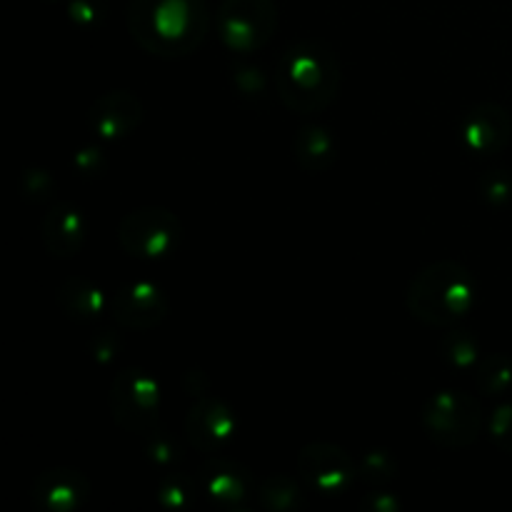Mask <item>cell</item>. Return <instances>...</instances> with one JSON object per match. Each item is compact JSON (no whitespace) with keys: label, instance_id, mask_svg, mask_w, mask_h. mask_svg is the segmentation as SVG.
I'll list each match as a JSON object with an SVG mask.
<instances>
[{"label":"cell","instance_id":"cell-1","mask_svg":"<svg viewBox=\"0 0 512 512\" xmlns=\"http://www.w3.org/2000/svg\"><path fill=\"white\" fill-rule=\"evenodd\" d=\"M128 30L135 43L160 58L190 55L208 33L205 0H130Z\"/></svg>","mask_w":512,"mask_h":512},{"label":"cell","instance_id":"cell-2","mask_svg":"<svg viewBox=\"0 0 512 512\" xmlns=\"http://www.w3.org/2000/svg\"><path fill=\"white\" fill-rule=\"evenodd\" d=\"M338 88V55L320 40H298L280 58L278 93L293 113H318L328 108Z\"/></svg>","mask_w":512,"mask_h":512},{"label":"cell","instance_id":"cell-3","mask_svg":"<svg viewBox=\"0 0 512 512\" xmlns=\"http://www.w3.org/2000/svg\"><path fill=\"white\" fill-rule=\"evenodd\" d=\"M478 283L465 265L440 260L420 270L410 283L405 303L418 320L433 328H448L473 310Z\"/></svg>","mask_w":512,"mask_h":512},{"label":"cell","instance_id":"cell-4","mask_svg":"<svg viewBox=\"0 0 512 512\" xmlns=\"http://www.w3.org/2000/svg\"><path fill=\"white\" fill-rule=\"evenodd\" d=\"M420 420L433 443L443 448H468L483 428V410L473 395L443 390L423 405Z\"/></svg>","mask_w":512,"mask_h":512},{"label":"cell","instance_id":"cell-5","mask_svg":"<svg viewBox=\"0 0 512 512\" xmlns=\"http://www.w3.org/2000/svg\"><path fill=\"white\" fill-rule=\"evenodd\" d=\"M278 30L275 0H223L218 10V33L225 48L248 55L265 48Z\"/></svg>","mask_w":512,"mask_h":512},{"label":"cell","instance_id":"cell-6","mask_svg":"<svg viewBox=\"0 0 512 512\" xmlns=\"http://www.w3.org/2000/svg\"><path fill=\"white\" fill-rule=\"evenodd\" d=\"M183 238V225L175 213L158 205H145L125 215L118 225V243L133 258H165Z\"/></svg>","mask_w":512,"mask_h":512},{"label":"cell","instance_id":"cell-7","mask_svg":"<svg viewBox=\"0 0 512 512\" xmlns=\"http://www.w3.org/2000/svg\"><path fill=\"white\" fill-rule=\"evenodd\" d=\"M110 410L120 428L148 433L160 410V385L143 370H123L110 388Z\"/></svg>","mask_w":512,"mask_h":512},{"label":"cell","instance_id":"cell-8","mask_svg":"<svg viewBox=\"0 0 512 512\" xmlns=\"http://www.w3.org/2000/svg\"><path fill=\"white\" fill-rule=\"evenodd\" d=\"M300 475L315 490L328 495H340L353 488L358 478V465L343 448L330 443H310L298 455Z\"/></svg>","mask_w":512,"mask_h":512},{"label":"cell","instance_id":"cell-9","mask_svg":"<svg viewBox=\"0 0 512 512\" xmlns=\"http://www.w3.org/2000/svg\"><path fill=\"white\" fill-rule=\"evenodd\" d=\"M108 308L120 325L133 330L155 328L168 315V298L163 288L150 280H133L125 283L110 295Z\"/></svg>","mask_w":512,"mask_h":512},{"label":"cell","instance_id":"cell-10","mask_svg":"<svg viewBox=\"0 0 512 512\" xmlns=\"http://www.w3.org/2000/svg\"><path fill=\"white\" fill-rule=\"evenodd\" d=\"M238 433V418L218 398H203L185 418V435L193 448L220 455V450Z\"/></svg>","mask_w":512,"mask_h":512},{"label":"cell","instance_id":"cell-11","mask_svg":"<svg viewBox=\"0 0 512 512\" xmlns=\"http://www.w3.org/2000/svg\"><path fill=\"white\" fill-rule=\"evenodd\" d=\"M460 140L475 155H495L512 140V118L498 103H480L460 123Z\"/></svg>","mask_w":512,"mask_h":512},{"label":"cell","instance_id":"cell-12","mask_svg":"<svg viewBox=\"0 0 512 512\" xmlns=\"http://www.w3.org/2000/svg\"><path fill=\"white\" fill-rule=\"evenodd\" d=\"M33 505L45 512H75L90 495V480L75 468H50L33 480Z\"/></svg>","mask_w":512,"mask_h":512},{"label":"cell","instance_id":"cell-13","mask_svg":"<svg viewBox=\"0 0 512 512\" xmlns=\"http://www.w3.org/2000/svg\"><path fill=\"white\" fill-rule=\"evenodd\" d=\"M143 120V103L130 90H110L93 100L88 110V123L103 140H120L135 133Z\"/></svg>","mask_w":512,"mask_h":512},{"label":"cell","instance_id":"cell-14","mask_svg":"<svg viewBox=\"0 0 512 512\" xmlns=\"http://www.w3.org/2000/svg\"><path fill=\"white\" fill-rule=\"evenodd\" d=\"M85 240V218L73 203H58L43 218V243L55 258H73Z\"/></svg>","mask_w":512,"mask_h":512},{"label":"cell","instance_id":"cell-15","mask_svg":"<svg viewBox=\"0 0 512 512\" xmlns=\"http://www.w3.org/2000/svg\"><path fill=\"white\" fill-rule=\"evenodd\" d=\"M203 485L205 493H210V498L220 500L223 505H243L250 495L243 470L225 458H213L205 463Z\"/></svg>","mask_w":512,"mask_h":512},{"label":"cell","instance_id":"cell-16","mask_svg":"<svg viewBox=\"0 0 512 512\" xmlns=\"http://www.w3.org/2000/svg\"><path fill=\"white\" fill-rule=\"evenodd\" d=\"M338 145L333 133L323 125H305L295 135V158L310 173H323L335 163Z\"/></svg>","mask_w":512,"mask_h":512},{"label":"cell","instance_id":"cell-17","mask_svg":"<svg viewBox=\"0 0 512 512\" xmlns=\"http://www.w3.org/2000/svg\"><path fill=\"white\" fill-rule=\"evenodd\" d=\"M58 303L60 308L68 315L80 320H90L95 315L103 313L105 308V295L93 280L80 278V275H73V278H65L58 288Z\"/></svg>","mask_w":512,"mask_h":512},{"label":"cell","instance_id":"cell-18","mask_svg":"<svg viewBox=\"0 0 512 512\" xmlns=\"http://www.w3.org/2000/svg\"><path fill=\"white\" fill-rule=\"evenodd\" d=\"M475 380L483 395L498 398L512 390V360L505 353H488L475 365Z\"/></svg>","mask_w":512,"mask_h":512},{"label":"cell","instance_id":"cell-19","mask_svg":"<svg viewBox=\"0 0 512 512\" xmlns=\"http://www.w3.org/2000/svg\"><path fill=\"white\" fill-rule=\"evenodd\" d=\"M258 500L270 512H290L303 505L300 485L288 475H268L260 480Z\"/></svg>","mask_w":512,"mask_h":512},{"label":"cell","instance_id":"cell-20","mask_svg":"<svg viewBox=\"0 0 512 512\" xmlns=\"http://www.w3.org/2000/svg\"><path fill=\"white\" fill-rule=\"evenodd\" d=\"M440 355L455 368H475L480 363V343L468 333V330H453L440 338Z\"/></svg>","mask_w":512,"mask_h":512},{"label":"cell","instance_id":"cell-21","mask_svg":"<svg viewBox=\"0 0 512 512\" xmlns=\"http://www.w3.org/2000/svg\"><path fill=\"white\" fill-rule=\"evenodd\" d=\"M480 195L488 205H508L512 200V173L510 170H490L480 178Z\"/></svg>","mask_w":512,"mask_h":512},{"label":"cell","instance_id":"cell-22","mask_svg":"<svg viewBox=\"0 0 512 512\" xmlns=\"http://www.w3.org/2000/svg\"><path fill=\"white\" fill-rule=\"evenodd\" d=\"M490 438L498 448L512 455V403H503L490 413Z\"/></svg>","mask_w":512,"mask_h":512},{"label":"cell","instance_id":"cell-23","mask_svg":"<svg viewBox=\"0 0 512 512\" xmlns=\"http://www.w3.org/2000/svg\"><path fill=\"white\" fill-rule=\"evenodd\" d=\"M193 498V488L188 485L185 478H165L158 488V500L165 505V508H180L190 503Z\"/></svg>","mask_w":512,"mask_h":512},{"label":"cell","instance_id":"cell-24","mask_svg":"<svg viewBox=\"0 0 512 512\" xmlns=\"http://www.w3.org/2000/svg\"><path fill=\"white\" fill-rule=\"evenodd\" d=\"M358 470L363 473V478L380 483V480H390L395 475V460L385 450H373V453L365 455Z\"/></svg>","mask_w":512,"mask_h":512},{"label":"cell","instance_id":"cell-25","mask_svg":"<svg viewBox=\"0 0 512 512\" xmlns=\"http://www.w3.org/2000/svg\"><path fill=\"white\" fill-rule=\"evenodd\" d=\"M53 175L48 173V170H28V173L23 175V193L25 198L30 200H45L53 195Z\"/></svg>","mask_w":512,"mask_h":512},{"label":"cell","instance_id":"cell-26","mask_svg":"<svg viewBox=\"0 0 512 512\" xmlns=\"http://www.w3.org/2000/svg\"><path fill=\"white\" fill-rule=\"evenodd\" d=\"M68 13L73 23L78 25H95L103 20L105 3L103 0H70Z\"/></svg>","mask_w":512,"mask_h":512},{"label":"cell","instance_id":"cell-27","mask_svg":"<svg viewBox=\"0 0 512 512\" xmlns=\"http://www.w3.org/2000/svg\"><path fill=\"white\" fill-rule=\"evenodd\" d=\"M145 453H148V458L158 465H170L178 458V453H175V448L170 445V440L165 438V435H155L148 443V450H145Z\"/></svg>","mask_w":512,"mask_h":512},{"label":"cell","instance_id":"cell-28","mask_svg":"<svg viewBox=\"0 0 512 512\" xmlns=\"http://www.w3.org/2000/svg\"><path fill=\"white\" fill-rule=\"evenodd\" d=\"M365 505L373 512H395L400 508V500L393 493H388V490H375V493L365 498Z\"/></svg>","mask_w":512,"mask_h":512},{"label":"cell","instance_id":"cell-29","mask_svg":"<svg viewBox=\"0 0 512 512\" xmlns=\"http://www.w3.org/2000/svg\"><path fill=\"white\" fill-rule=\"evenodd\" d=\"M75 163H78V168L80 170H85V173H93V165H100V155H98V150H83V153L78 155V160H75Z\"/></svg>","mask_w":512,"mask_h":512}]
</instances>
